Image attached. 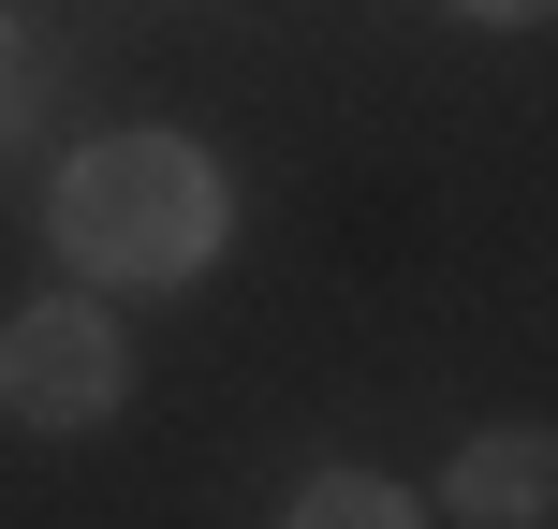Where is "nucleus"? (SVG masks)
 I'll list each match as a JSON object with an SVG mask.
<instances>
[{
  "mask_svg": "<svg viewBox=\"0 0 558 529\" xmlns=\"http://www.w3.org/2000/svg\"><path fill=\"white\" fill-rule=\"evenodd\" d=\"M133 324H118V294H88V279H59V294L0 309V426H29V442H88V426L133 412Z\"/></svg>",
  "mask_w": 558,
  "mask_h": 529,
  "instance_id": "obj_2",
  "label": "nucleus"
},
{
  "mask_svg": "<svg viewBox=\"0 0 558 529\" xmlns=\"http://www.w3.org/2000/svg\"><path fill=\"white\" fill-rule=\"evenodd\" d=\"M441 15H456V29H530L544 0H441Z\"/></svg>",
  "mask_w": 558,
  "mask_h": 529,
  "instance_id": "obj_6",
  "label": "nucleus"
},
{
  "mask_svg": "<svg viewBox=\"0 0 558 529\" xmlns=\"http://www.w3.org/2000/svg\"><path fill=\"white\" fill-rule=\"evenodd\" d=\"M45 251L88 279V294H177V279H206L235 251V177L206 133H162V118H133V133H88L74 163L45 177Z\"/></svg>",
  "mask_w": 558,
  "mask_h": 529,
  "instance_id": "obj_1",
  "label": "nucleus"
},
{
  "mask_svg": "<svg viewBox=\"0 0 558 529\" xmlns=\"http://www.w3.org/2000/svg\"><path fill=\"white\" fill-rule=\"evenodd\" d=\"M279 529H441V515H426V485L353 471V456H338V471H308L294 501H279Z\"/></svg>",
  "mask_w": 558,
  "mask_h": 529,
  "instance_id": "obj_4",
  "label": "nucleus"
},
{
  "mask_svg": "<svg viewBox=\"0 0 558 529\" xmlns=\"http://www.w3.org/2000/svg\"><path fill=\"white\" fill-rule=\"evenodd\" d=\"M29 133V29H15V0H0V147Z\"/></svg>",
  "mask_w": 558,
  "mask_h": 529,
  "instance_id": "obj_5",
  "label": "nucleus"
},
{
  "mask_svg": "<svg viewBox=\"0 0 558 529\" xmlns=\"http://www.w3.org/2000/svg\"><path fill=\"white\" fill-rule=\"evenodd\" d=\"M426 515H456V529H544L558 515V442L530 412H500V426H471V442L441 456V501Z\"/></svg>",
  "mask_w": 558,
  "mask_h": 529,
  "instance_id": "obj_3",
  "label": "nucleus"
}]
</instances>
